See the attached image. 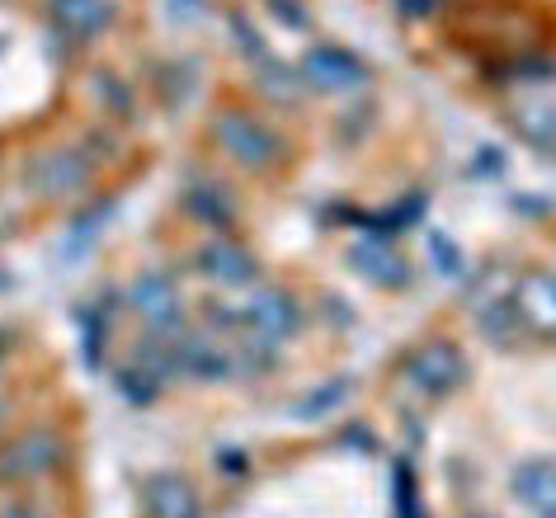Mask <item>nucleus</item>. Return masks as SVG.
<instances>
[{
    "label": "nucleus",
    "instance_id": "nucleus-15",
    "mask_svg": "<svg viewBox=\"0 0 556 518\" xmlns=\"http://www.w3.org/2000/svg\"><path fill=\"white\" fill-rule=\"evenodd\" d=\"M429 250H434V260H443V264H439L443 274H457V269H463V255H457V245L448 241V236H429Z\"/></svg>",
    "mask_w": 556,
    "mask_h": 518
},
{
    "label": "nucleus",
    "instance_id": "nucleus-10",
    "mask_svg": "<svg viewBox=\"0 0 556 518\" xmlns=\"http://www.w3.org/2000/svg\"><path fill=\"white\" fill-rule=\"evenodd\" d=\"M132 306H137V316L147 320V326H175L179 320V288H175V278H165V274H142L132 283Z\"/></svg>",
    "mask_w": 556,
    "mask_h": 518
},
{
    "label": "nucleus",
    "instance_id": "nucleus-8",
    "mask_svg": "<svg viewBox=\"0 0 556 518\" xmlns=\"http://www.w3.org/2000/svg\"><path fill=\"white\" fill-rule=\"evenodd\" d=\"M293 326H298V312H293V302H288L283 292H260V298L245 306V330H250V340L264 344V349L288 340Z\"/></svg>",
    "mask_w": 556,
    "mask_h": 518
},
{
    "label": "nucleus",
    "instance_id": "nucleus-3",
    "mask_svg": "<svg viewBox=\"0 0 556 518\" xmlns=\"http://www.w3.org/2000/svg\"><path fill=\"white\" fill-rule=\"evenodd\" d=\"M62 462V439L52 429H29L0 453V476L5 481H38Z\"/></svg>",
    "mask_w": 556,
    "mask_h": 518
},
{
    "label": "nucleus",
    "instance_id": "nucleus-7",
    "mask_svg": "<svg viewBox=\"0 0 556 518\" xmlns=\"http://www.w3.org/2000/svg\"><path fill=\"white\" fill-rule=\"evenodd\" d=\"M514 495L528 514L556 518V462L552 457H528L514 467Z\"/></svg>",
    "mask_w": 556,
    "mask_h": 518
},
{
    "label": "nucleus",
    "instance_id": "nucleus-11",
    "mask_svg": "<svg viewBox=\"0 0 556 518\" xmlns=\"http://www.w3.org/2000/svg\"><path fill=\"white\" fill-rule=\"evenodd\" d=\"M350 260H354V269L364 274V278H372L378 288H401V283H406V264H401L382 241L354 245V255H350Z\"/></svg>",
    "mask_w": 556,
    "mask_h": 518
},
{
    "label": "nucleus",
    "instance_id": "nucleus-6",
    "mask_svg": "<svg viewBox=\"0 0 556 518\" xmlns=\"http://www.w3.org/2000/svg\"><path fill=\"white\" fill-rule=\"evenodd\" d=\"M142 500H147V518H203L199 490H193L185 476H175V471L151 476Z\"/></svg>",
    "mask_w": 556,
    "mask_h": 518
},
{
    "label": "nucleus",
    "instance_id": "nucleus-12",
    "mask_svg": "<svg viewBox=\"0 0 556 518\" xmlns=\"http://www.w3.org/2000/svg\"><path fill=\"white\" fill-rule=\"evenodd\" d=\"M203 274H213L217 283H250L255 278V260L236 241H213L203 250Z\"/></svg>",
    "mask_w": 556,
    "mask_h": 518
},
{
    "label": "nucleus",
    "instance_id": "nucleus-4",
    "mask_svg": "<svg viewBox=\"0 0 556 518\" xmlns=\"http://www.w3.org/2000/svg\"><path fill=\"white\" fill-rule=\"evenodd\" d=\"M509 302L528 330L556 334V274L552 269H523L509 292Z\"/></svg>",
    "mask_w": 556,
    "mask_h": 518
},
{
    "label": "nucleus",
    "instance_id": "nucleus-1",
    "mask_svg": "<svg viewBox=\"0 0 556 518\" xmlns=\"http://www.w3.org/2000/svg\"><path fill=\"white\" fill-rule=\"evenodd\" d=\"M213 142L250 175H269L283 165V142H278L260 118L241 114V109H227V114L213 118Z\"/></svg>",
    "mask_w": 556,
    "mask_h": 518
},
{
    "label": "nucleus",
    "instance_id": "nucleus-13",
    "mask_svg": "<svg viewBox=\"0 0 556 518\" xmlns=\"http://www.w3.org/2000/svg\"><path fill=\"white\" fill-rule=\"evenodd\" d=\"M109 20H114L109 0H58V24L72 38H94Z\"/></svg>",
    "mask_w": 556,
    "mask_h": 518
},
{
    "label": "nucleus",
    "instance_id": "nucleus-17",
    "mask_svg": "<svg viewBox=\"0 0 556 518\" xmlns=\"http://www.w3.org/2000/svg\"><path fill=\"white\" fill-rule=\"evenodd\" d=\"M434 10H439V0H401V15H410V20H425Z\"/></svg>",
    "mask_w": 556,
    "mask_h": 518
},
{
    "label": "nucleus",
    "instance_id": "nucleus-16",
    "mask_svg": "<svg viewBox=\"0 0 556 518\" xmlns=\"http://www.w3.org/2000/svg\"><path fill=\"white\" fill-rule=\"evenodd\" d=\"M0 518H48V514L38 509V504H29V500H15V504H5V509H0Z\"/></svg>",
    "mask_w": 556,
    "mask_h": 518
},
{
    "label": "nucleus",
    "instance_id": "nucleus-9",
    "mask_svg": "<svg viewBox=\"0 0 556 518\" xmlns=\"http://www.w3.org/2000/svg\"><path fill=\"white\" fill-rule=\"evenodd\" d=\"M307 80L316 90H330V94H340V90H358L364 86V66H358V58H350L344 48H312V58H307Z\"/></svg>",
    "mask_w": 556,
    "mask_h": 518
},
{
    "label": "nucleus",
    "instance_id": "nucleus-2",
    "mask_svg": "<svg viewBox=\"0 0 556 518\" xmlns=\"http://www.w3.org/2000/svg\"><path fill=\"white\" fill-rule=\"evenodd\" d=\"M410 387H420L425 396H448L467 382V358L463 349L448 344V340H425L420 349H410L406 363H401Z\"/></svg>",
    "mask_w": 556,
    "mask_h": 518
},
{
    "label": "nucleus",
    "instance_id": "nucleus-5",
    "mask_svg": "<svg viewBox=\"0 0 556 518\" xmlns=\"http://www.w3.org/2000/svg\"><path fill=\"white\" fill-rule=\"evenodd\" d=\"M29 175H34L38 193H48V199H72V193H80L90 185V161L72 147H52L34 161Z\"/></svg>",
    "mask_w": 556,
    "mask_h": 518
},
{
    "label": "nucleus",
    "instance_id": "nucleus-14",
    "mask_svg": "<svg viewBox=\"0 0 556 518\" xmlns=\"http://www.w3.org/2000/svg\"><path fill=\"white\" fill-rule=\"evenodd\" d=\"M514 123H519V132L533 147L556 151V104H523L519 114H514Z\"/></svg>",
    "mask_w": 556,
    "mask_h": 518
}]
</instances>
